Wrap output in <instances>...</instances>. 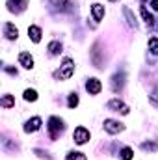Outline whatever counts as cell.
<instances>
[{"label": "cell", "instance_id": "obj_1", "mask_svg": "<svg viewBox=\"0 0 158 160\" xmlns=\"http://www.w3.org/2000/svg\"><path fill=\"white\" fill-rule=\"evenodd\" d=\"M73 73H75V63H73V60H63V65H62V69L54 75L56 78H60V80H67V78H71L73 77Z\"/></svg>", "mask_w": 158, "mask_h": 160}, {"label": "cell", "instance_id": "obj_2", "mask_svg": "<svg viewBox=\"0 0 158 160\" xmlns=\"http://www.w3.org/2000/svg\"><path fill=\"white\" fill-rule=\"evenodd\" d=\"M48 130H50L52 138H58L60 132L63 130V121L60 119V118H50L48 119Z\"/></svg>", "mask_w": 158, "mask_h": 160}, {"label": "cell", "instance_id": "obj_3", "mask_svg": "<svg viewBox=\"0 0 158 160\" xmlns=\"http://www.w3.org/2000/svg\"><path fill=\"white\" fill-rule=\"evenodd\" d=\"M73 138H75V142H77L78 145H84V143L89 140V130L84 128V127H77L75 132H73Z\"/></svg>", "mask_w": 158, "mask_h": 160}, {"label": "cell", "instance_id": "obj_4", "mask_svg": "<svg viewBox=\"0 0 158 160\" xmlns=\"http://www.w3.org/2000/svg\"><path fill=\"white\" fill-rule=\"evenodd\" d=\"M123 128H125V127H123V123H119V121H114V119L104 121V130H106L108 134H117Z\"/></svg>", "mask_w": 158, "mask_h": 160}, {"label": "cell", "instance_id": "obj_5", "mask_svg": "<svg viewBox=\"0 0 158 160\" xmlns=\"http://www.w3.org/2000/svg\"><path fill=\"white\" fill-rule=\"evenodd\" d=\"M108 108L114 110V112H121V114H128V112H130V108H128L123 101H119V99H112V101L108 102Z\"/></svg>", "mask_w": 158, "mask_h": 160}, {"label": "cell", "instance_id": "obj_6", "mask_svg": "<svg viewBox=\"0 0 158 160\" xmlns=\"http://www.w3.org/2000/svg\"><path fill=\"white\" fill-rule=\"evenodd\" d=\"M86 89H87L91 95H97V93L102 89V84H101V80H97V78H89L86 82Z\"/></svg>", "mask_w": 158, "mask_h": 160}, {"label": "cell", "instance_id": "obj_7", "mask_svg": "<svg viewBox=\"0 0 158 160\" xmlns=\"http://www.w3.org/2000/svg\"><path fill=\"white\" fill-rule=\"evenodd\" d=\"M19 63H21L24 69H32V67H34V58H32L28 52H21V54H19Z\"/></svg>", "mask_w": 158, "mask_h": 160}, {"label": "cell", "instance_id": "obj_8", "mask_svg": "<svg viewBox=\"0 0 158 160\" xmlns=\"http://www.w3.org/2000/svg\"><path fill=\"white\" fill-rule=\"evenodd\" d=\"M4 36H6L7 39H17V36H19V30L15 28V24H11V22H6V24H4Z\"/></svg>", "mask_w": 158, "mask_h": 160}, {"label": "cell", "instance_id": "obj_9", "mask_svg": "<svg viewBox=\"0 0 158 160\" xmlns=\"http://www.w3.org/2000/svg\"><path fill=\"white\" fill-rule=\"evenodd\" d=\"M91 13H93L95 21H102V17H104V6L102 4H93L91 6Z\"/></svg>", "mask_w": 158, "mask_h": 160}, {"label": "cell", "instance_id": "obj_10", "mask_svg": "<svg viewBox=\"0 0 158 160\" xmlns=\"http://www.w3.org/2000/svg\"><path fill=\"white\" fill-rule=\"evenodd\" d=\"M39 127H41V119L39 118H32V119L24 125V130H26V132H36Z\"/></svg>", "mask_w": 158, "mask_h": 160}, {"label": "cell", "instance_id": "obj_11", "mask_svg": "<svg viewBox=\"0 0 158 160\" xmlns=\"http://www.w3.org/2000/svg\"><path fill=\"white\" fill-rule=\"evenodd\" d=\"M28 36H30V39L34 41V43H39L41 41V28L39 26H30L28 28Z\"/></svg>", "mask_w": 158, "mask_h": 160}, {"label": "cell", "instance_id": "obj_12", "mask_svg": "<svg viewBox=\"0 0 158 160\" xmlns=\"http://www.w3.org/2000/svg\"><path fill=\"white\" fill-rule=\"evenodd\" d=\"M0 106H2V108H11V106H15L13 95H4V97L0 99Z\"/></svg>", "mask_w": 158, "mask_h": 160}, {"label": "cell", "instance_id": "obj_13", "mask_svg": "<svg viewBox=\"0 0 158 160\" xmlns=\"http://www.w3.org/2000/svg\"><path fill=\"white\" fill-rule=\"evenodd\" d=\"M48 50H50L52 56L60 54V52H62V43H60V41H52V43H48Z\"/></svg>", "mask_w": 158, "mask_h": 160}, {"label": "cell", "instance_id": "obj_14", "mask_svg": "<svg viewBox=\"0 0 158 160\" xmlns=\"http://www.w3.org/2000/svg\"><path fill=\"white\" fill-rule=\"evenodd\" d=\"M123 11H125V15H126V19H128V22H130V24H132V26L136 28V26H138V22H136V17H134V15L130 13V9H128V8H125Z\"/></svg>", "mask_w": 158, "mask_h": 160}, {"label": "cell", "instance_id": "obj_15", "mask_svg": "<svg viewBox=\"0 0 158 160\" xmlns=\"http://www.w3.org/2000/svg\"><path fill=\"white\" fill-rule=\"evenodd\" d=\"M24 99L26 101H36L37 99V91L36 89H26L24 91Z\"/></svg>", "mask_w": 158, "mask_h": 160}, {"label": "cell", "instance_id": "obj_16", "mask_svg": "<svg viewBox=\"0 0 158 160\" xmlns=\"http://www.w3.org/2000/svg\"><path fill=\"white\" fill-rule=\"evenodd\" d=\"M65 160H87V158H86V155H82V153H69Z\"/></svg>", "mask_w": 158, "mask_h": 160}, {"label": "cell", "instance_id": "obj_17", "mask_svg": "<svg viewBox=\"0 0 158 160\" xmlns=\"http://www.w3.org/2000/svg\"><path fill=\"white\" fill-rule=\"evenodd\" d=\"M130 158H132V149L130 147H125L121 151V160H130Z\"/></svg>", "mask_w": 158, "mask_h": 160}, {"label": "cell", "instance_id": "obj_18", "mask_svg": "<svg viewBox=\"0 0 158 160\" xmlns=\"http://www.w3.org/2000/svg\"><path fill=\"white\" fill-rule=\"evenodd\" d=\"M149 50L153 54H158V39H151L149 41Z\"/></svg>", "mask_w": 158, "mask_h": 160}, {"label": "cell", "instance_id": "obj_19", "mask_svg": "<svg viewBox=\"0 0 158 160\" xmlns=\"http://www.w3.org/2000/svg\"><path fill=\"white\" fill-rule=\"evenodd\" d=\"M141 15H143V19H145L149 24H153V21H155V19H153V15H151V13L145 9V8H141Z\"/></svg>", "mask_w": 158, "mask_h": 160}, {"label": "cell", "instance_id": "obj_20", "mask_svg": "<svg viewBox=\"0 0 158 160\" xmlns=\"http://www.w3.org/2000/svg\"><path fill=\"white\" fill-rule=\"evenodd\" d=\"M77 104H78V95H77V93H73V95L69 97V108H75Z\"/></svg>", "mask_w": 158, "mask_h": 160}, {"label": "cell", "instance_id": "obj_21", "mask_svg": "<svg viewBox=\"0 0 158 160\" xmlns=\"http://www.w3.org/2000/svg\"><path fill=\"white\" fill-rule=\"evenodd\" d=\"M151 6H153V9H156V11H158V0H153V2H151Z\"/></svg>", "mask_w": 158, "mask_h": 160}, {"label": "cell", "instance_id": "obj_22", "mask_svg": "<svg viewBox=\"0 0 158 160\" xmlns=\"http://www.w3.org/2000/svg\"><path fill=\"white\" fill-rule=\"evenodd\" d=\"M110 2H114V0H110Z\"/></svg>", "mask_w": 158, "mask_h": 160}]
</instances>
